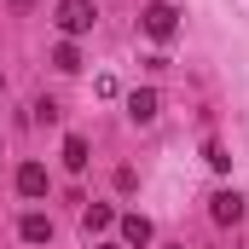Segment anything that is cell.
<instances>
[{
  "label": "cell",
  "mask_w": 249,
  "mask_h": 249,
  "mask_svg": "<svg viewBox=\"0 0 249 249\" xmlns=\"http://www.w3.org/2000/svg\"><path fill=\"white\" fill-rule=\"evenodd\" d=\"M53 23H58V35H64V41H75V35H93V23H99V6H93V0H58Z\"/></svg>",
  "instance_id": "obj_1"
},
{
  "label": "cell",
  "mask_w": 249,
  "mask_h": 249,
  "mask_svg": "<svg viewBox=\"0 0 249 249\" xmlns=\"http://www.w3.org/2000/svg\"><path fill=\"white\" fill-rule=\"evenodd\" d=\"M139 29H145L151 41H174V35H180V12H174L168 0H145V12H139Z\"/></svg>",
  "instance_id": "obj_2"
},
{
  "label": "cell",
  "mask_w": 249,
  "mask_h": 249,
  "mask_svg": "<svg viewBox=\"0 0 249 249\" xmlns=\"http://www.w3.org/2000/svg\"><path fill=\"white\" fill-rule=\"evenodd\" d=\"M157 110H162L157 87H133V93H127V116H133L139 127H151V122H157Z\"/></svg>",
  "instance_id": "obj_3"
},
{
  "label": "cell",
  "mask_w": 249,
  "mask_h": 249,
  "mask_svg": "<svg viewBox=\"0 0 249 249\" xmlns=\"http://www.w3.org/2000/svg\"><path fill=\"white\" fill-rule=\"evenodd\" d=\"M209 214H214L220 226H238V220H244V197H238V191H214V197H209Z\"/></svg>",
  "instance_id": "obj_4"
},
{
  "label": "cell",
  "mask_w": 249,
  "mask_h": 249,
  "mask_svg": "<svg viewBox=\"0 0 249 249\" xmlns=\"http://www.w3.org/2000/svg\"><path fill=\"white\" fill-rule=\"evenodd\" d=\"M151 238H157V226L145 214H122V249H145Z\"/></svg>",
  "instance_id": "obj_5"
},
{
  "label": "cell",
  "mask_w": 249,
  "mask_h": 249,
  "mask_svg": "<svg viewBox=\"0 0 249 249\" xmlns=\"http://www.w3.org/2000/svg\"><path fill=\"white\" fill-rule=\"evenodd\" d=\"M47 186H53V180H47L41 162H23V168H18V191H23V197H47Z\"/></svg>",
  "instance_id": "obj_6"
},
{
  "label": "cell",
  "mask_w": 249,
  "mask_h": 249,
  "mask_svg": "<svg viewBox=\"0 0 249 249\" xmlns=\"http://www.w3.org/2000/svg\"><path fill=\"white\" fill-rule=\"evenodd\" d=\"M87 162H93V145H87L81 133H70V139H64V168H70V174H81Z\"/></svg>",
  "instance_id": "obj_7"
},
{
  "label": "cell",
  "mask_w": 249,
  "mask_h": 249,
  "mask_svg": "<svg viewBox=\"0 0 249 249\" xmlns=\"http://www.w3.org/2000/svg\"><path fill=\"white\" fill-rule=\"evenodd\" d=\"M110 220H116V209H110V203H87V209H81V232H87V238H93V232H105Z\"/></svg>",
  "instance_id": "obj_8"
},
{
  "label": "cell",
  "mask_w": 249,
  "mask_h": 249,
  "mask_svg": "<svg viewBox=\"0 0 249 249\" xmlns=\"http://www.w3.org/2000/svg\"><path fill=\"white\" fill-rule=\"evenodd\" d=\"M18 232H23V244H53V220L47 214H23Z\"/></svg>",
  "instance_id": "obj_9"
},
{
  "label": "cell",
  "mask_w": 249,
  "mask_h": 249,
  "mask_svg": "<svg viewBox=\"0 0 249 249\" xmlns=\"http://www.w3.org/2000/svg\"><path fill=\"white\" fill-rule=\"evenodd\" d=\"M53 70L75 75V70H81V47H75V41H58V47H53Z\"/></svg>",
  "instance_id": "obj_10"
},
{
  "label": "cell",
  "mask_w": 249,
  "mask_h": 249,
  "mask_svg": "<svg viewBox=\"0 0 249 249\" xmlns=\"http://www.w3.org/2000/svg\"><path fill=\"white\" fill-rule=\"evenodd\" d=\"M203 157H209V168H214V174H226V168H232V151H226V145H209Z\"/></svg>",
  "instance_id": "obj_11"
},
{
  "label": "cell",
  "mask_w": 249,
  "mask_h": 249,
  "mask_svg": "<svg viewBox=\"0 0 249 249\" xmlns=\"http://www.w3.org/2000/svg\"><path fill=\"white\" fill-rule=\"evenodd\" d=\"M99 249H122V244H99Z\"/></svg>",
  "instance_id": "obj_12"
},
{
  "label": "cell",
  "mask_w": 249,
  "mask_h": 249,
  "mask_svg": "<svg viewBox=\"0 0 249 249\" xmlns=\"http://www.w3.org/2000/svg\"><path fill=\"white\" fill-rule=\"evenodd\" d=\"M168 249H186V244H168Z\"/></svg>",
  "instance_id": "obj_13"
}]
</instances>
